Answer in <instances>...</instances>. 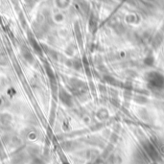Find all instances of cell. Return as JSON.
Wrapping results in <instances>:
<instances>
[{"label": "cell", "instance_id": "obj_1", "mask_svg": "<svg viewBox=\"0 0 164 164\" xmlns=\"http://www.w3.org/2000/svg\"><path fill=\"white\" fill-rule=\"evenodd\" d=\"M148 79L149 82L156 87H162L164 86V78L157 73H151Z\"/></svg>", "mask_w": 164, "mask_h": 164}]
</instances>
